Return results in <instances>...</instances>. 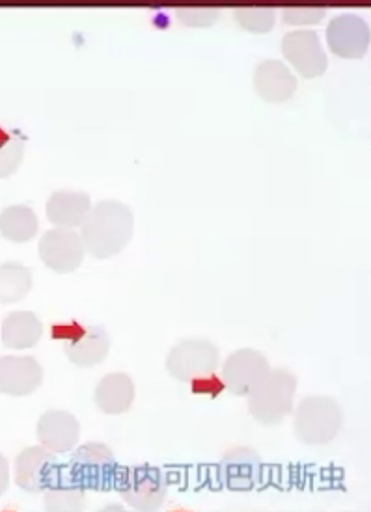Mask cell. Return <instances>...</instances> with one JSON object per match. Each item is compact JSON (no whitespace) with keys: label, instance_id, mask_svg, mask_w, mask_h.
<instances>
[{"label":"cell","instance_id":"cell-1","mask_svg":"<svg viewBox=\"0 0 371 512\" xmlns=\"http://www.w3.org/2000/svg\"><path fill=\"white\" fill-rule=\"evenodd\" d=\"M81 239L86 252L96 259L118 256L131 243L135 218L122 202H99L84 220Z\"/></svg>","mask_w":371,"mask_h":512},{"label":"cell","instance_id":"cell-2","mask_svg":"<svg viewBox=\"0 0 371 512\" xmlns=\"http://www.w3.org/2000/svg\"><path fill=\"white\" fill-rule=\"evenodd\" d=\"M297 377L289 369H271L247 395L250 416L262 425H280L293 412Z\"/></svg>","mask_w":371,"mask_h":512},{"label":"cell","instance_id":"cell-3","mask_svg":"<svg viewBox=\"0 0 371 512\" xmlns=\"http://www.w3.org/2000/svg\"><path fill=\"white\" fill-rule=\"evenodd\" d=\"M344 416L340 405L327 395H312L295 410L293 432L306 445L330 444L342 429Z\"/></svg>","mask_w":371,"mask_h":512},{"label":"cell","instance_id":"cell-4","mask_svg":"<svg viewBox=\"0 0 371 512\" xmlns=\"http://www.w3.org/2000/svg\"><path fill=\"white\" fill-rule=\"evenodd\" d=\"M114 488L137 511H157L165 505L168 496L165 473L148 464L118 468Z\"/></svg>","mask_w":371,"mask_h":512},{"label":"cell","instance_id":"cell-5","mask_svg":"<svg viewBox=\"0 0 371 512\" xmlns=\"http://www.w3.org/2000/svg\"><path fill=\"white\" fill-rule=\"evenodd\" d=\"M66 466L77 485L83 486L84 490H94V492L112 490L114 477L120 468L116 464L114 453L109 445L99 444V442H88L77 447L71 453V459Z\"/></svg>","mask_w":371,"mask_h":512},{"label":"cell","instance_id":"cell-6","mask_svg":"<svg viewBox=\"0 0 371 512\" xmlns=\"http://www.w3.org/2000/svg\"><path fill=\"white\" fill-rule=\"evenodd\" d=\"M219 364L217 345L202 337L181 339L166 358V369L170 377L179 382H194L198 378L211 377Z\"/></svg>","mask_w":371,"mask_h":512},{"label":"cell","instance_id":"cell-7","mask_svg":"<svg viewBox=\"0 0 371 512\" xmlns=\"http://www.w3.org/2000/svg\"><path fill=\"white\" fill-rule=\"evenodd\" d=\"M282 53L303 79L321 77L329 68L325 49L312 30H293L286 34L282 40Z\"/></svg>","mask_w":371,"mask_h":512},{"label":"cell","instance_id":"cell-8","mask_svg":"<svg viewBox=\"0 0 371 512\" xmlns=\"http://www.w3.org/2000/svg\"><path fill=\"white\" fill-rule=\"evenodd\" d=\"M271 371L267 358L254 349L232 352L222 367V384L235 397H247Z\"/></svg>","mask_w":371,"mask_h":512},{"label":"cell","instance_id":"cell-9","mask_svg":"<svg viewBox=\"0 0 371 512\" xmlns=\"http://www.w3.org/2000/svg\"><path fill=\"white\" fill-rule=\"evenodd\" d=\"M38 254L45 267L58 274H69L83 265L86 248L77 231L56 228L43 233L38 244Z\"/></svg>","mask_w":371,"mask_h":512},{"label":"cell","instance_id":"cell-10","mask_svg":"<svg viewBox=\"0 0 371 512\" xmlns=\"http://www.w3.org/2000/svg\"><path fill=\"white\" fill-rule=\"evenodd\" d=\"M62 464H58L56 453L47 447L32 445L23 449L15 459V483L30 494H43L51 485Z\"/></svg>","mask_w":371,"mask_h":512},{"label":"cell","instance_id":"cell-11","mask_svg":"<svg viewBox=\"0 0 371 512\" xmlns=\"http://www.w3.org/2000/svg\"><path fill=\"white\" fill-rule=\"evenodd\" d=\"M329 49L340 58L357 60L368 53L370 47V27L355 14H342L334 17L327 27Z\"/></svg>","mask_w":371,"mask_h":512},{"label":"cell","instance_id":"cell-12","mask_svg":"<svg viewBox=\"0 0 371 512\" xmlns=\"http://www.w3.org/2000/svg\"><path fill=\"white\" fill-rule=\"evenodd\" d=\"M262 470V459L254 449L235 447L220 459L219 479L234 492H247L260 483Z\"/></svg>","mask_w":371,"mask_h":512},{"label":"cell","instance_id":"cell-13","mask_svg":"<svg viewBox=\"0 0 371 512\" xmlns=\"http://www.w3.org/2000/svg\"><path fill=\"white\" fill-rule=\"evenodd\" d=\"M43 369L32 356H0V393L27 397L42 386Z\"/></svg>","mask_w":371,"mask_h":512},{"label":"cell","instance_id":"cell-14","mask_svg":"<svg viewBox=\"0 0 371 512\" xmlns=\"http://www.w3.org/2000/svg\"><path fill=\"white\" fill-rule=\"evenodd\" d=\"M36 434L43 447H47L56 455H64L73 451L79 442L81 425H79V419L75 418L71 412L49 410L40 416Z\"/></svg>","mask_w":371,"mask_h":512},{"label":"cell","instance_id":"cell-15","mask_svg":"<svg viewBox=\"0 0 371 512\" xmlns=\"http://www.w3.org/2000/svg\"><path fill=\"white\" fill-rule=\"evenodd\" d=\"M69 362L77 367H96L107 360L110 352L109 332L103 326H84L69 337L66 347Z\"/></svg>","mask_w":371,"mask_h":512},{"label":"cell","instance_id":"cell-16","mask_svg":"<svg viewBox=\"0 0 371 512\" xmlns=\"http://www.w3.org/2000/svg\"><path fill=\"white\" fill-rule=\"evenodd\" d=\"M90 211V194L79 190H56L47 202V218L58 230L81 228Z\"/></svg>","mask_w":371,"mask_h":512},{"label":"cell","instance_id":"cell-17","mask_svg":"<svg viewBox=\"0 0 371 512\" xmlns=\"http://www.w3.org/2000/svg\"><path fill=\"white\" fill-rule=\"evenodd\" d=\"M254 90L269 103H284L297 92V77L280 60H265L254 71Z\"/></svg>","mask_w":371,"mask_h":512},{"label":"cell","instance_id":"cell-18","mask_svg":"<svg viewBox=\"0 0 371 512\" xmlns=\"http://www.w3.org/2000/svg\"><path fill=\"white\" fill-rule=\"evenodd\" d=\"M135 401V382L125 373H110L99 380L94 403L103 414L120 416L125 414Z\"/></svg>","mask_w":371,"mask_h":512},{"label":"cell","instance_id":"cell-19","mask_svg":"<svg viewBox=\"0 0 371 512\" xmlns=\"http://www.w3.org/2000/svg\"><path fill=\"white\" fill-rule=\"evenodd\" d=\"M43 323L32 311H14L2 323V343L6 349L25 351L42 339Z\"/></svg>","mask_w":371,"mask_h":512},{"label":"cell","instance_id":"cell-20","mask_svg":"<svg viewBox=\"0 0 371 512\" xmlns=\"http://www.w3.org/2000/svg\"><path fill=\"white\" fill-rule=\"evenodd\" d=\"M84 501L86 490L75 483L68 466H60L51 485L43 490V507L47 511H81Z\"/></svg>","mask_w":371,"mask_h":512},{"label":"cell","instance_id":"cell-21","mask_svg":"<svg viewBox=\"0 0 371 512\" xmlns=\"http://www.w3.org/2000/svg\"><path fill=\"white\" fill-rule=\"evenodd\" d=\"M38 230V216L28 205H10L0 213V235L10 243H28L38 235Z\"/></svg>","mask_w":371,"mask_h":512},{"label":"cell","instance_id":"cell-22","mask_svg":"<svg viewBox=\"0 0 371 512\" xmlns=\"http://www.w3.org/2000/svg\"><path fill=\"white\" fill-rule=\"evenodd\" d=\"M30 289H32V270L15 261L0 265V304L2 306L23 300L30 293Z\"/></svg>","mask_w":371,"mask_h":512},{"label":"cell","instance_id":"cell-23","mask_svg":"<svg viewBox=\"0 0 371 512\" xmlns=\"http://www.w3.org/2000/svg\"><path fill=\"white\" fill-rule=\"evenodd\" d=\"M25 157V142L19 136L0 131V179L14 176Z\"/></svg>","mask_w":371,"mask_h":512},{"label":"cell","instance_id":"cell-24","mask_svg":"<svg viewBox=\"0 0 371 512\" xmlns=\"http://www.w3.org/2000/svg\"><path fill=\"white\" fill-rule=\"evenodd\" d=\"M235 21L252 34L271 32L276 23V12L271 8H241L235 10Z\"/></svg>","mask_w":371,"mask_h":512},{"label":"cell","instance_id":"cell-25","mask_svg":"<svg viewBox=\"0 0 371 512\" xmlns=\"http://www.w3.org/2000/svg\"><path fill=\"white\" fill-rule=\"evenodd\" d=\"M325 8H291L284 10L282 17L288 25H314L325 17Z\"/></svg>","mask_w":371,"mask_h":512},{"label":"cell","instance_id":"cell-26","mask_svg":"<svg viewBox=\"0 0 371 512\" xmlns=\"http://www.w3.org/2000/svg\"><path fill=\"white\" fill-rule=\"evenodd\" d=\"M219 10H179L178 17L189 27H209L217 21Z\"/></svg>","mask_w":371,"mask_h":512},{"label":"cell","instance_id":"cell-27","mask_svg":"<svg viewBox=\"0 0 371 512\" xmlns=\"http://www.w3.org/2000/svg\"><path fill=\"white\" fill-rule=\"evenodd\" d=\"M8 486H10V464L6 457L0 455V496L6 494Z\"/></svg>","mask_w":371,"mask_h":512}]
</instances>
